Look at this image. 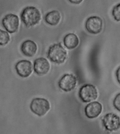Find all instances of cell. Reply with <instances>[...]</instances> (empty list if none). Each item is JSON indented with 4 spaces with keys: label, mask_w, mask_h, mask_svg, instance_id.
Returning a JSON list of instances; mask_svg holds the SVG:
<instances>
[{
    "label": "cell",
    "mask_w": 120,
    "mask_h": 134,
    "mask_svg": "<svg viewBox=\"0 0 120 134\" xmlns=\"http://www.w3.org/2000/svg\"><path fill=\"white\" fill-rule=\"evenodd\" d=\"M2 24L7 31L10 34H13L16 32L18 29L19 18L15 14H7L3 19Z\"/></svg>",
    "instance_id": "52a82bcc"
},
{
    "label": "cell",
    "mask_w": 120,
    "mask_h": 134,
    "mask_svg": "<svg viewBox=\"0 0 120 134\" xmlns=\"http://www.w3.org/2000/svg\"><path fill=\"white\" fill-rule=\"evenodd\" d=\"M102 122L106 129L110 131H117L120 128V117L114 113H111L106 114Z\"/></svg>",
    "instance_id": "5b68a950"
},
{
    "label": "cell",
    "mask_w": 120,
    "mask_h": 134,
    "mask_svg": "<svg viewBox=\"0 0 120 134\" xmlns=\"http://www.w3.org/2000/svg\"><path fill=\"white\" fill-rule=\"evenodd\" d=\"M77 83V79L74 75L67 74L64 75L59 80V88L64 91L70 92L74 89Z\"/></svg>",
    "instance_id": "ba28073f"
},
{
    "label": "cell",
    "mask_w": 120,
    "mask_h": 134,
    "mask_svg": "<svg viewBox=\"0 0 120 134\" xmlns=\"http://www.w3.org/2000/svg\"><path fill=\"white\" fill-rule=\"evenodd\" d=\"M113 104L114 108L120 112V93L117 94L115 97Z\"/></svg>",
    "instance_id": "e0dca14e"
},
{
    "label": "cell",
    "mask_w": 120,
    "mask_h": 134,
    "mask_svg": "<svg viewBox=\"0 0 120 134\" xmlns=\"http://www.w3.org/2000/svg\"><path fill=\"white\" fill-rule=\"evenodd\" d=\"M17 73L23 78H27L32 74V65L30 61L23 60L18 62L15 66Z\"/></svg>",
    "instance_id": "9c48e42d"
},
{
    "label": "cell",
    "mask_w": 120,
    "mask_h": 134,
    "mask_svg": "<svg viewBox=\"0 0 120 134\" xmlns=\"http://www.w3.org/2000/svg\"><path fill=\"white\" fill-rule=\"evenodd\" d=\"M79 95L83 102L88 103L95 100L98 97V93L95 86L87 84L83 85L79 90Z\"/></svg>",
    "instance_id": "277c9868"
},
{
    "label": "cell",
    "mask_w": 120,
    "mask_h": 134,
    "mask_svg": "<svg viewBox=\"0 0 120 134\" xmlns=\"http://www.w3.org/2000/svg\"><path fill=\"white\" fill-rule=\"evenodd\" d=\"M64 45L69 49L76 48L79 44V40L77 36L73 33H70L65 36L63 39Z\"/></svg>",
    "instance_id": "4fadbf2b"
},
{
    "label": "cell",
    "mask_w": 120,
    "mask_h": 134,
    "mask_svg": "<svg viewBox=\"0 0 120 134\" xmlns=\"http://www.w3.org/2000/svg\"><path fill=\"white\" fill-rule=\"evenodd\" d=\"M67 52L61 43L53 44L50 47L47 53V57L52 62L62 64L67 59Z\"/></svg>",
    "instance_id": "7a4b0ae2"
},
{
    "label": "cell",
    "mask_w": 120,
    "mask_h": 134,
    "mask_svg": "<svg viewBox=\"0 0 120 134\" xmlns=\"http://www.w3.org/2000/svg\"><path fill=\"white\" fill-rule=\"evenodd\" d=\"M103 107L100 103L94 102L88 104L85 109V115L88 118L94 119L97 118L101 113Z\"/></svg>",
    "instance_id": "8fae6325"
},
{
    "label": "cell",
    "mask_w": 120,
    "mask_h": 134,
    "mask_svg": "<svg viewBox=\"0 0 120 134\" xmlns=\"http://www.w3.org/2000/svg\"><path fill=\"white\" fill-rule=\"evenodd\" d=\"M21 18L24 24L28 27H30L39 23L41 19V14L36 7H28L23 10Z\"/></svg>",
    "instance_id": "6da1fadb"
},
{
    "label": "cell",
    "mask_w": 120,
    "mask_h": 134,
    "mask_svg": "<svg viewBox=\"0 0 120 134\" xmlns=\"http://www.w3.org/2000/svg\"><path fill=\"white\" fill-rule=\"evenodd\" d=\"M112 15L116 21H120V3L116 5L112 10Z\"/></svg>",
    "instance_id": "2e32d148"
},
{
    "label": "cell",
    "mask_w": 120,
    "mask_h": 134,
    "mask_svg": "<svg viewBox=\"0 0 120 134\" xmlns=\"http://www.w3.org/2000/svg\"><path fill=\"white\" fill-rule=\"evenodd\" d=\"M116 75L117 80L120 84V66L117 69L116 71Z\"/></svg>",
    "instance_id": "ac0fdd59"
},
{
    "label": "cell",
    "mask_w": 120,
    "mask_h": 134,
    "mask_svg": "<svg viewBox=\"0 0 120 134\" xmlns=\"http://www.w3.org/2000/svg\"><path fill=\"white\" fill-rule=\"evenodd\" d=\"M21 52L26 56L32 57L37 52V44L34 41L27 40L21 44Z\"/></svg>",
    "instance_id": "7c38bea8"
},
{
    "label": "cell",
    "mask_w": 120,
    "mask_h": 134,
    "mask_svg": "<svg viewBox=\"0 0 120 134\" xmlns=\"http://www.w3.org/2000/svg\"><path fill=\"white\" fill-rule=\"evenodd\" d=\"M61 19V14L59 11L53 10L48 12L45 15V22L50 25L56 26L59 23Z\"/></svg>",
    "instance_id": "5bb4252c"
},
{
    "label": "cell",
    "mask_w": 120,
    "mask_h": 134,
    "mask_svg": "<svg viewBox=\"0 0 120 134\" xmlns=\"http://www.w3.org/2000/svg\"><path fill=\"white\" fill-rule=\"evenodd\" d=\"M103 27V20L99 16H90L86 21V29L89 33L92 34H99L102 31Z\"/></svg>",
    "instance_id": "8992f818"
},
{
    "label": "cell",
    "mask_w": 120,
    "mask_h": 134,
    "mask_svg": "<svg viewBox=\"0 0 120 134\" xmlns=\"http://www.w3.org/2000/svg\"><path fill=\"white\" fill-rule=\"evenodd\" d=\"M10 41V36L9 34L4 31L0 29V45L4 46L7 45Z\"/></svg>",
    "instance_id": "9a60e30c"
},
{
    "label": "cell",
    "mask_w": 120,
    "mask_h": 134,
    "mask_svg": "<svg viewBox=\"0 0 120 134\" xmlns=\"http://www.w3.org/2000/svg\"><path fill=\"white\" fill-rule=\"evenodd\" d=\"M50 68V64L48 60L44 58H37L34 62V71L39 76L46 75L49 71Z\"/></svg>",
    "instance_id": "30bf717a"
},
{
    "label": "cell",
    "mask_w": 120,
    "mask_h": 134,
    "mask_svg": "<svg viewBox=\"0 0 120 134\" xmlns=\"http://www.w3.org/2000/svg\"><path fill=\"white\" fill-rule=\"evenodd\" d=\"M83 1L82 0H70L69 2L75 4H79Z\"/></svg>",
    "instance_id": "d6986e66"
},
{
    "label": "cell",
    "mask_w": 120,
    "mask_h": 134,
    "mask_svg": "<svg viewBox=\"0 0 120 134\" xmlns=\"http://www.w3.org/2000/svg\"><path fill=\"white\" fill-rule=\"evenodd\" d=\"M31 111L38 116H43L50 109L48 101L43 98H36L32 100L30 105Z\"/></svg>",
    "instance_id": "3957f363"
}]
</instances>
